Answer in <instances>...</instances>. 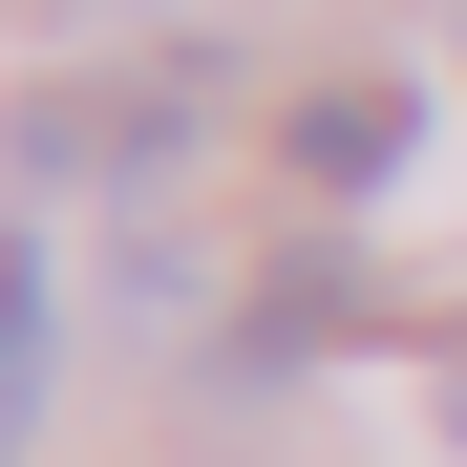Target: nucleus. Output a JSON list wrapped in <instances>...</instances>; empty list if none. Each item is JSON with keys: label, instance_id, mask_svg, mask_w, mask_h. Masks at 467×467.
<instances>
[{"label": "nucleus", "instance_id": "obj_1", "mask_svg": "<svg viewBox=\"0 0 467 467\" xmlns=\"http://www.w3.org/2000/svg\"><path fill=\"white\" fill-rule=\"evenodd\" d=\"M171 149H192V86H43V107H22V171H43V192L171 171Z\"/></svg>", "mask_w": 467, "mask_h": 467}, {"label": "nucleus", "instance_id": "obj_2", "mask_svg": "<svg viewBox=\"0 0 467 467\" xmlns=\"http://www.w3.org/2000/svg\"><path fill=\"white\" fill-rule=\"evenodd\" d=\"M404 149H425V86H382V64H361V86H297V107H276V171L319 192V213H340V192H382Z\"/></svg>", "mask_w": 467, "mask_h": 467}, {"label": "nucleus", "instance_id": "obj_3", "mask_svg": "<svg viewBox=\"0 0 467 467\" xmlns=\"http://www.w3.org/2000/svg\"><path fill=\"white\" fill-rule=\"evenodd\" d=\"M43 382H64V255L0 234V425H43Z\"/></svg>", "mask_w": 467, "mask_h": 467}, {"label": "nucleus", "instance_id": "obj_4", "mask_svg": "<svg viewBox=\"0 0 467 467\" xmlns=\"http://www.w3.org/2000/svg\"><path fill=\"white\" fill-rule=\"evenodd\" d=\"M340 319H361V276H319V255H297V276L255 297V319H234V382H276L297 340H340Z\"/></svg>", "mask_w": 467, "mask_h": 467}, {"label": "nucleus", "instance_id": "obj_5", "mask_svg": "<svg viewBox=\"0 0 467 467\" xmlns=\"http://www.w3.org/2000/svg\"><path fill=\"white\" fill-rule=\"evenodd\" d=\"M446 425H467V361H446Z\"/></svg>", "mask_w": 467, "mask_h": 467}]
</instances>
